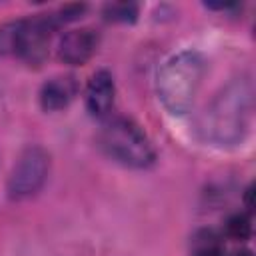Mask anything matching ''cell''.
I'll list each match as a JSON object with an SVG mask.
<instances>
[{"label":"cell","instance_id":"cell-1","mask_svg":"<svg viewBox=\"0 0 256 256\" xmlns=\"http://www.w3.org/2000/svg\"><path fill=\"white\" fill-rule=\"evenodd\" d=\"M254 84L250 76H240L226 84L200 116L198 132L212 146L240 144L252 124Z\"/></svg>","mask_w":256,"mask_h":256},{"label":"cell","instance_id":"cell-2","mask_svg":"<svg viewBox=\"0 0 256 256\" xmlns=\"http://www.w3.org/2000/svg\"><path fill=\"white\" fill-rule=\"evenodd\" d=\"M84 10V4H70L56 12L6 22L4 26H0V54L16 56L30 66L42 64L48 56L52 34L60 26L78 20Z\"/></svg>","mask_w":256,"mask_h":256},{"label":"cell","instance_id":"cell-3","mask_svg":"<svg viewBox=\"0 0 256 256\" xmlns=\"http://www.w3.org/2000/svg\"><path fill=\"white\" fill-rule=\"evenodd\" d=\"M206 74V60L196 50H182L170 56L158 72V98L162 106L174 114H186L198 96Z\"/></svg>","mask_w":256,"mask_h":256},{"label":"cell","instance_id":"cell-4","mask_svg":"<svg viewBox=\"0 0 256 256\" xmlns=\"http://www.w3.org/2000/svg\"><path fill=\"white\" fill-rule=\"evenodd\" d=\"M102 152L128 168H148L156 160V150L146 132L130 118L116 116L104 122L98 134Z\"/></svg>","mask_w":256,"mask_h":256},{"label":"cell","instance_id":"cell-5","mask_svg":"<svg viewBox=\"0 0 256 256\" xmlns=\"http://www.w3.org/2000/svg\"><path fill=\"white\" fill-rule=\"evenodd\" d=\"M48 174H50L48 152L40 146L26 148L18 156V160L8 176V184H6L8 196L12 200H26V198L38 194L42 190V186L46 184Z\"/></svg>","mask_w":256,"mask_h":256},{"label":"cell","instance_id":"cell-6","mask_svg":"<svg viewBox=\"0 0 256 256\" xmlns=\"http://www.w3.org/2000/svg\"><path fill=\"white\" fill-rule=\"evenodd\" d=\"M100 46V34L94 28L70 30L62 36L58 46V58L68 66L86 64Z\"/></svg>","mask_w":256,"mask_h":256},{"label":"cell","instance_id":"cell-7","mask_svg":"<svg viewBox=\"0 0 256 256\" xmlns=\"http://www.w3.org/2000/svg\"><path fill=\"white\" fill-rule=\"evenodd\" d=\"M114 78L108 70H98L92 74L86 86V108L94 118H108L114 106Z\"/></svg>","mask_w":256,"mask_h":256},{"label":"cell","instance_id":"cell-8","mask_svg":"<svg viewBox=\"0 0 256 256\" xmlns=\"http://www.w3.org/2000/svg\"><path fill=\"white\" fill-rule=\"evenodd\" d=\"M78 94V82L72 76L50 78L40 90V104L46 112L64 110Z\"/></svg>","mask_w":256,"mask_h":256},{"label":"cell","instance_id":"cell-9","mask_svg":"<svg viewBox=\"0 0 256 256\" xmlns=\"http://www.w3.org/2000/svg\"><path fill=\"white\" fill-rule=\"evenodd\" d=\"M192 246H194V256H222L224 254L222 242H220V238L212 230L200 232L194 238Z\"/></svg>","mask_w":256,"mask_h":256},{"label":"cell","instance_id":"cell-10","mask_svg":"<svg viewBox=\"0 0 256 256\" xmlns=\"http://www.w3.org/2000/svg\"><path fill=\"white\" fill-rule=\"evenodd\" d=\"M106 20L112 22H134L138 16V6L132 2H118V4H108L104 10Z\"/></svg>","mask_w":256,"mask_h":256},{"label":"cell","instance_id":"cell-11","mask_svg":"<svg viewBox=\"0 0 256 256\" xmlns=\"http://www.w3.org/2000/svg\"><path fill=\"white\" fill-rule=\"evenodd\" d=\"M226 234L234 240H248L252 234V224L246 214H236L226 224Z\"/></svg>","mask_w":256,"mask_h":256},{"label":"cell","instance_id":"cell-12","mask_svg":"<svg viewBox=\"0 0 256 256\" xmlns=\"http://www.w3.org/2000/svg\"><path fill=\"white\" fill-rule=\"evenodd\" d=\"M222 256H226V254H222ZM228 256H254L250 250H236V252H232V254H228Z\"/></svg>","mask_w":256,"mask_h":256}]
</instances>
